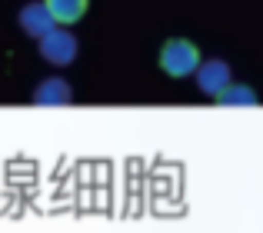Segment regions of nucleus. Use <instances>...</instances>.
<instances>
[{"label": "nucleus", "mask_w": 263, "mask_h": 233, "mask_svg": "<svg viewBox=\"0 0 263 233\" xmlns=\"http://www.w3.org/2000/svg\"><path fill=\"white\" fill-rule=\"evenodd\" d=\"M160 67H163V73L167 77H174V80H183V77H190L193 70L200 67V50H197V44H190V40H167L163 44V50H160Z\"/></svg>", "instance_id": "1"}, {"label": "nucleus", "mask_w": 263, "mask_h": 233, "mask_svg": "<svg viewBox=\"0 0 263 233\" xmlns=\"http://www.w3.org/2000/svg\"><path fill=\"white\" fill-rule=\"evenodd\" d=\"M37 47H40V57L53 67H67V64L77 60V37H73L70 30H64L60 24L53 27L50 33H44Z\"/></svg>", "instance_id": "2"}, {"label": "nucleus", "mask_w": 263, "mask_h": 233, "mask_svg": "<svg viewBox=\"0 0 263 233\" xmlns=\"http://www.w3.org/2000/svg\"><path fill=\"white\" fill-rule=\"evenodd\" d=\"M230 64L227 60H200V67L193 70V77H197V87L206 93V97H217L220 90H223L227 84H230Z\"/></svg>", "instance_id": "3"}, {"label": "nucleus", "mask_w": 263, "mask_h": 233, "mask_svg": "<svg viewBox=\"0 0 263 233\" xmlns=\"http://www.w3.org/2000/svg\"><path fill=\"white\" fill-rule=\"evenodd\" d=\"M20 30L27 33V37H44V33H50L53 27H57V20H53V13H50V7L40 0V4H27V7H20Z\"/></svg>", "instance_id": "4"}, {"label": "nucleus", "mask_w": 263, "mask_h": 233, "mask_svg": "<svg viewBox=\"0 0 263 233\" xmlns=\"http://www.w3.org/2000/svg\"><path fill=\"white\" fill-rule=\"evenodd\" d=\"M70 100H73L70 84L60 80V77H47L44 84L33 90V104H37V107H67Z\"/></svg>", "instance_id": "5"}, {"label": "nucleus", "mask_w": 263, "mask_h": 233, "mask_svg": "<svg viewBox=\"0 0 263 233\" xmlns=\"http://www.w3.org/2000/svg\"><path fill=\"white\" fill-rule=\"evenodd\" d=\"M213 100H217L220 107H257V104H260V97H257V90H253V87L233 84V80H230V84H227Z\"/></svg>", "instance_id": "6"}, {"label": "nucleus", "mask_w": 263, "mask_h": 233, "mask_svg": "<svg viewBox=\"0 0 263 233\" xmlns=\"http://www.w3.org/2000/svg\"><path fill=\"white\" fill-rule=\"evenodd\" d=\"M44 4L50 7L57 24H77V20H84L90 0H44Z\"/></svg>", "instance_id": "7"}]
</instances>
